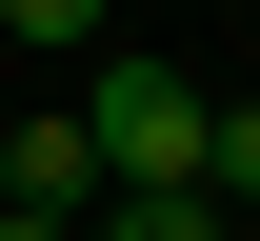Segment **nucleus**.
<instances>
[{"label": "nucleus", "mask_w": 260, "mask_h": 241, "mask_svg": "<svg viewBox=\"0 0 260 241\" xmlns=\"http://www.w3.org/2000/svg\"><path fill=\"white\" fill-rule=\"evenodd\" d=\"M80 241H240V221H220V201H200V181H160V201H100Z\"/></svg>", "instance_id": "nucleus-4"}, {"label": "nucleus", "mask_w": 260, "mask_h": 241, "mask_svg": "<svg viewBox=\"0 0 260 241\" xmlns=\"http://www.w3.org/2000/svg\"><path fill=\"white\" fill-rule=\"evenodd\" d=\"M0 201H20V221H100V201H120L100 141H80V101H60V121H0Z\"/></svg>", "instance_id": "nucleus-2"}, {"label": "nucleus", "mask_w": 260, "mask_h": 241, "mask_svg": "<svg viewBox=\"0 0 260 241\" xmlns=\"http://www.w3.org/2000/svg\"><path fill=\"white\" fill-rule=\"evenodd\" d=\"M0 40H40V61H80V40H100V0H0Z\"/></svg>", "instance_id": "nucleus-5"}, {"label": "nucleus", "mask_w": 260, "mask_h": 241, "mask_svg": "<svg viewBox=\"0 0 260 241\" xmlns=\"http://www.w3.org/2000/svg\"><path fill=\"white\" fill-rule=\"evenodd\" d=\"M200 201H220V221H260V101H220V121H200Z\"/></svg>", "instance_id": "nucleus-3"}, {"label": "nucleus", "mask_w": 260, "mask_h": 241, "mask_svg": "<svg viewBox=\"0 0 260 241\" xmlns=\"http://www.w3.org/2000/svg\"><path fill=\"white\" fill-rule=\"evenodd\" d=\"M200 81L180 61H100V101H80V141H100V181H120V201H160V181H200Z\"/></svg>", "instance_id": "nucleus-1"}, {"label": "nucleus", "mask_w": 260, "mask_h": 241, "mask_svg": "<svg viewBox=\"0 0 260 241\" xmlns=\"http://www.w3.org/2000/svg\"><path fill=\"white\" fill-rule=\"evenodd\" d=\"M0 241H80V221H20V201H0Z\"/></svg>", "instance_id": "nucleus-6"}]
</instances>
